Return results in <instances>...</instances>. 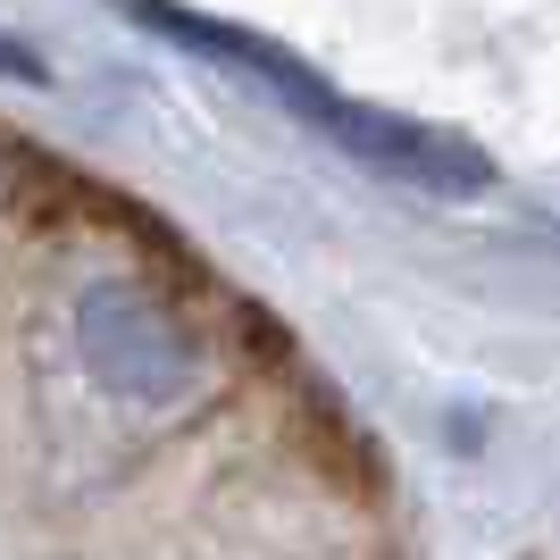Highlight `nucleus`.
Here are the masks:
<instances>
[{"mask_svg":"<svg viewBox=\"0 0 560 560\" xmlns=\"http://www.w3.org/2000/svg\"><path fill=\"white\" fill-rule=\"evenodd\" d=\"M135 18L151 25V34H167V43H185V50H201V59H218V68L259 75V84H268L293 117H310L327 142H343L351 160L385 167V176H401V185H427V192H486V176H493L486 151H468L460 135L410 126V117H394V109H369V101H351V93H335V84H318V75H310L293 50H277L268 34H243V25L192 18V9H167V0H135Z\"/></svg>","mask_w":560,"mask_h":560,"instance_id":"1","label":"nucleus"},{"mask_svg":"<svg viewBox=\"0 0 560 560\" xmlns=\"http://www.w3.org/2000/svg\"><path fill=\"white\" fill-rule=\"evenodd\" d=\"M75 351H84L93 385H109L117 401H176L210 369L192 318L142 277L84 284V302H75Z\"/></svg>","mask_w":560,"mask_h":560,"instance_id":"2","label":"nucleus"},{"mask_svg":"<svg viewBox=\"0 0 560 560\" xmlns=\"http://www.w3.org/2000/svg\"><path fill=\"white\" fill-rule=\"evenodd\" d=\"M0 75H9V84H50V68L25 43H9V34H0Z\"/></svg>","mask_w":560,"mask_h":560,"instance_id":"3","label":"nucleus"}]
</instances>
